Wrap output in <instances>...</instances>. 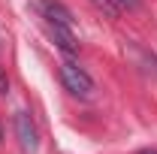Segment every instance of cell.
Segmentation results:
<instances>
[{
  "label": "cell",
  "mask_w": 157,
  "mask_h": 154,
  "mask_svg": "<svg viewBox=\"0 0 157 154\" xmlns=\"http://www.w3.org/2000/svg\"><path fill=\"white\" fill-rule=\"evenodd\" d=\"M142 154H157V151H142Z\"/></svg>",
  "instance_id": "52a82bcc"
},
{
  "label": "cell",
  "mask_w": 157,
  "mask_h": 154,
  "mask_svg": "<svg viewBox=\"0 0 157 154\" xmlns=\"http://www.w3.org/2000/svg\"><path fill=\"white\" fill-rule=\"evenodd\" d=\"M12 127H15V139H18L21 151H24V154H33L39 148V130H36V124H33V118L27 115V112H15Z\"/></svg>",
  "instance_id": "7a4b0ae2"
},
{
  "label": "cell",
  "mask_w": 157,
  "mask_h": 154,
  "mask_svg": "<svg viewBox=\"0 0 157 154\" xmlns=\"http://www.w3.org/2000/svg\"><path fill=\"white\" fill-rule=\"evenodd\" d=\"M48 27V33H52V39L58 42L63 52H76L78 42H76V33H73V27H63V24H45Z\"/></svg>",
  "instance_id": "277c9868"
},
{
  "label": "cell",
  "mask_w": 157,
  "mask_h": 154,
  "mask_svg": "<svg viewBox=\"0 0 157 154\" xmlns=\"http://www.w3.org/2000/svg\"><path fill=\"white\" fill-rule=\"evenodd\" d=\"M6 91H9V82H6V76H3V73H0V94H6Z\"/></svg>",
  "instance_id": "8992f818"
},
{
  "label": "cell",
  "mask_w": 157,
  "mask_h": 154,
  "mask_svg": "<svg viewBox=\"0 0 157 154\" xmlns=\"http://www.w3.org/2000/svg\"><path fill=\"white\" fill-rule=\"evenodd\" d=\"M39 15L45 18V24H63V27H73V15H70V9L58 3V0H39L36 3Z\"/></svg>",
  "instance_id": "3957f363"
},
{
  "label": "cell",
  "mask_w": 157,
  "mask_h": 154,
  "mask_svg": "<svg viewBox=\"0 0 157 154\" xmlns=\"http://www.w3.org/2000/svg\"><path fill=\"white\" fill-rule=\"evenodd\" d=\"M60 82H63V88L73 97H78V100H91V97H94V79L88 76L78 64H73V60H63V64H60Z\"/></svg>",
  "instance_id": "6da1fadb"
},
{
  "label": "cell",
  "mask_w": 157,
  "mask_h": 154,
  "mask_svg": "<svg viewBox=\"0 0 157 154\" xmlns=\"http://www.w3.org/2000/svg\"><path fill=\"white\" fill-rule=\"evenodd\" d=\"M118 6H127V9H136L139 6V0H115Z\"/></svg>",
  "instance_id": "5b68a950"
}]
</instances>
